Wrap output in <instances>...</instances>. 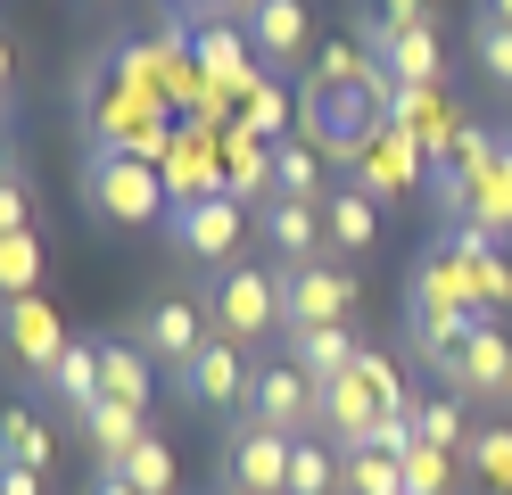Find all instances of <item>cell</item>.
<instances>
[{
    "instance_id": "cell-1",
    "label": "cell",
    "mask_w": 512,
    "mask_h": 495,
    "mask_svg": "<svg viewBox=\"0 0 512 495\" xmlns=\"http://www.w3.org/2000/svg\"><path fill=\"white\" fill-rule=\"evenodd\" d=\"M389 99H397L389 66H380L372 83H323V75H306V83H298V141H314L331 165L356 174L364 149L389 132Z\"/></svg>"
},
{
    "instance_id": "cell-2",
    "label": "cell",
    "mask_w": 512,
    "mask_h": 495,
    "mask_svg": "<svg viewBox=\"0 0 512 495\" xmlns=\"http://www.w3.org/2000/svg\"><path fill=\"white\" fill-rule=\"evenodd\" d=\"M83 198H91V215H100V223H124V231H149V223L174 215L157 165L133 157V149H116V141H100V149L83 157Z\"/></svg>"
},
{
    "instance_id": "cell-3",
    "label": "cell",
    "mask_w": 512,
    "mask_h": 495,
    "mask_svg": "<svg viewBox=\"0 0 512 495\" xmlns=\"http://www.w3.org/2000/svg\"><path fill=\"white\" fill-rule=\"evenodd\" d=\"M207 339H215V314H207L199 289H157L141 306V322H133V347L157 363V372H190Z\"/></svg>"
},
{
    "instance_id": "cell-4",
    "label": "cell",
    "mask_w": 512,
    "mask_h": 495,
    "mask_svg": "<svg viewBox=\"0 0 512 495\" xmlns=\"http://www.w3.org/2000/svg\"><path fill=\"white\" fill-rule=\"evenodd\" d=\"M166 240L174 256L190 264H240V240H248V207H240V190H207V198H174V215H166Z\"/></svg>"
},
{
    "instance_id": "cell-5",
    "label": "cell",
    "mask_w": 512,
    "mask_h": 495,
    "mask_svg": "<svg viewBox=\"0 0 512 495\" xmlns=\"http://www.w3.org/2000/svg\"><path fill=\"white\" fill-rule=\"evenodd\" d=\"M207 314H215V339H265V330H281V273H265V264H223V273L207 281Z\"/></svg>"
},
{
    "instance_id": "cell-6",
    "label": "cell",
    "mask_w": 512,
    "mask_h": 495,
    "mask_svg": "<svg viewBox=\"0 0 512 495\" xmlns=\"http://www.w3.org/2000/svg\"><path fill=\"white\" fill-rule=\"evenodd\" d=\"M256 429H281V438H323V388H314L290 355H273V363H256V380H248V413Z\"/></svg>"
},
{
    "instance_id": "cell-7",
    "label": "cell",
    "mask_w": 512,
    "mask_h": 495,
    "mask_svg": "<svg viewBox=\"0 0 512 495\" xmlns=\"http://www.w3.org/2000/svg\"><path fill=\"white\" fill-rule=\"evenodd\" d=\"M356 314V273L339 264H281V339L290 330H339Z\"/></svg>"
},
{
    "instance_id": "cell-8",
    "label": "cell",
    "mask_w": 512,
    "mask_h": 495,
    "mask_svg": "<svg viewBox=\"0 0 512 495\" xmlns=\"http://www.w3.org/2000/svg\"><path fill=\"white\" fill-rule=\"evenodd\" d=\"M248 380H256V355H248V347H232V339H207V347H199V363H190V372H174L182 405H190V413H215V421L248 413Z\"/></svg>"
},
{
    "instance_id": "cell-9",
    "label": "cell",
    "mask_w": 512,
    "mask_h": 495,
    "mask_svg": "<svg viewBox=\"0 0 512 495\" xmlns=\"http://www.w3.org/2000/svg\"><path fill=\"white\" fill-rule=\"evenodd\" d=\"M240 33H248V50H256L265 75H298L306 42H314V9H306V0H248Z\"/></svg>"
},
{
    "instance_id": "cell-10",
    "label": "cell",
    "mask_w": 512,
    "mask_h": 495,
    "mask_svg": "<svg viewBox=\"0 0 512 495\" xmlns=\"http://www.w3.org/2000/svg\"><path fill=\"white\" fill-rule=\"evenodd\" d=\"M446 396H463V405H512V330L496 314L463 339V363L446 372Z\"/></svg>"
},
{
    "instance_id": "cell-11",
    "label": "cell",
    "mask_w": 512,
    "mask_h": 495,
    "mask_svg": "<svg viewBox=\"0 0 512 495\" xmlns=\"http://www.w3.org/2000/svg\"><path fill=\"white\" fill-rule=\"evenodd\" d=\"M0 347H9V363L25 380H50V363L67 355V322H58L42 297H0Z\"/></svg>"
},
{
    "instance_id": "cell-12",
    "label": "cell",
    "mask_w": 512,
    "mask_h": 495,
    "mask_svg": "<svg viewBox=\"0 0 512 495\" xmlns=\"http://www.w3.org/2000/svg\"><path fill=\"white\" fill-rule=\"evenodd\" d=\"M290 446L298 438L240 421L232 429V454H223V487H232V495H290Z\"/></svg>"
},
{
    "instance_id": "cell-13",
    "label": "cell",
    "mask_w": 512,
    "mask_h": 495,
    "mask_svg": "<svg viewBox=\"0 0 512 495\" xmlns=\"http://www.w3.org/2000/svg\"><path fill=\"white\" fill-rule=\"evenodd\" d=\"M372 58L389 66L397 91H438V66H446L430 25H380V17H372Z\"/></svg>"
},
{
    "instance_id": "cell-14",
    "label": "cell",
    "mask_w": 512,
    "mask_h": 495,
    "mask_svg": "<svg viewBox=\"0 0 512 495\" xmlns=\"http://www.w3.org/2000/svg\"><path fill=\"white\" fill-rule=\"evenodd\" d=\"M256 231H265V248L281 264H323V248H331L323 207H298V198H265V207H256Z\"/></svg>"
},
{
    "instance_id": "cell-15",
    "label": "cell",
    "mask_w": 512,
    "mask_h": 495,
    "mask_svg": "<svg viewBox=\"0 0 512 495\" xmlns=\"http://www.w3.org/2000/svg\"><path fill=\"white\" fill-rule=\"evenodd\" d=\"M50 405H67V421L83 429L91 405H108V380H100V339H67V355L50 363V380H42Z\"/></svg>"
},
{
    "instance_id": "cell-16",
    "label": "cell",
    "mask_w": 512,
    "mask_h": 495,
    "mask_svg": "<svg viewBox=\"0 0 512 495\" xmlns=\"http://www.w3.org/2000/svg\"><path fill=\"white\" fill-rule=\"evenodd\" d=\"M323 149H314V141H298V132H290V141H273L265 149V198H298V207H323V198H331V182H323Z\"/></svg>"
},
{
    "instance_id": "cell-17",
    "label": "cell",
    "mask_w": 512,
    "mask_h": 495,
    "mask_svg": "<svg viewBox=\"0 0 512 495\" xmlns=\"http://www.w3.org/2000/svg\"><path fill=\"white\" fill-rule=\"evenodd\" d=\"M356 174H364V190H372V198H380V190H405V182H430V149H422V141H413V132L389 116V132H380V141L364 149Z\"/></svg>"
},
{
    "instance_id": "cell-18",
    "label": "cell",
    "mask_w": 512,
    "mask_h": 495,
    "mask_svg": "<svg viewBox=\"0 0 512 495\" xmlns=\"http://www.w3.org/2000/svg\"><path fill=\"white\" fill-rule=\"evenodd\" d=\"M290 363L314 380V388H331L339 372H356V355H364V339H356V322H339V330H290Z\"/></svg>"
},
{
    "instance_id": "cell-19",
    "label": "cell",
    "mask_w": 512,
    "mask_h": 495,
    "mask_svg": "<svg viewBox=\"0 0 512 495\" xmlns=\"http://www.w3.org/2000/svg\"><path fill=\"white\" fill-rule=\"evenodd\" d=\"M323 223H331V248H339V256H372V240H380V198H372L364 182H339V190L323 198Z\"/></svg>"
},
{
    "instance_id": "cell-20",
    "label": "cell",
    "mask_w": 512,
    "mask_h": 495,
    "mask_svg": "<svg viewBox=\"0 0 512 495\" xmlns=\"http://www.w3.org/2000/svg\"><path fill=\"white\" fill-rule=\"evenodd\" d=\"M463 471H471L479 495H512V421H504V413H479V421H471Z\"/></svg>"
},
{
    "instance_id": "cell-21",
    "label": "cell",
    "mask_w": 512,
    "mask_h": 495,
    "mask_svg": "<svg viewBox=\"0 0 512 495\" xmlns=\"http://www.w3.org/2000/svg\"><path fill=\"white\" fill-rule=\"evenodd\" d=\"M141 429H149L141 405H116V396L83 413V438H91V454H100V471H124V454L141 446Z\"/></svg>"
},
{
    "instance_id": "cell-22",
    "label": "cell",
    "mask_w": 512,
    "mask_h": 495,
    "mask_svg": "<svg viewBox=\"0 0 512 495\" xmlns=\"http://www.w3.org/2000/svg\"><path fill=\"white\" fill-rule=\"evenodd\" d=\"M0 462H17V471H50V421L34 405H0Z\"/></svg>"
},
{
    "instance_id": "cell-23",
    "label": "cell",
    "mask_w": 512,
    "mask_h": 495,
    "mask_svg": "<svg viewBox=\"0 0 512 495\" xmlns=\"http://www.w3.org/2000/svg\"><path fill=\"white\" fill-rule=\"evenodd\" d=\"M149 372H157V363L133 339H100V380H108L116 405H149Z\"/></svg>"
},
{
    "instance_id": "cell-24",
    "label": "cell",
    "mask_w": 512,
    "mask_h": 495,
    "mask_svg": "<svg viewBox=\"0 0 512 495\" xmlns=\"http://www.w3.org/2000/svg\"><path fill=\"white\" fill-rule=\"evenodd\" d=\"M413 429H422V446L455 454V462H463V446H471V413H463V396H430V405H413Z\"/></svg>"
},
{
    "instance_id": "cell-25",
    "label": "cell",
    "mask_w": 512,
    "mask_h": 495,
    "mask_svg": "<svg viewBox=\"0 0 512 495\" xmlns=\"http://www.w3.org/2000/svg\"><path fill=\"white\" fill-rule=\"evenodd\" d=\"M124 479H133L141 495H174L182 487V462H174V446L157 438V429H141V446L124 454Z\"/></svg>"
},
{
    "instance_id": "cell-26",
    "label": "cell",
    "mask_w": 512,
    "mask_h": 495,
    "mask_svg": "<svg viewBox=\"0 0 512 495\" xmlns=\"http://www.w3.org/2000/svg\"><path fill=\"white\" fill-rule=\"evenodd\" d=\"M290 495H339V446L331 438H298L290 446Z\"/></svg>"
},
{
    "instance_id": "cell-27",
    "label": "cell",
    "mask_w": 512,
    "mask_h": 495,
    "mask_svg": "<svg viewBox=\"0 0 512 495\" xmlns=\"http://www.w3.org/2000/svg\"><path fill=\"white\" fill-rule=\"evenodd\" d=\"M471 487V471L455 454H438V446H413L405 454V495H463Z\"/></svg>"
},
{
    "instance_id": "cell-28",
    "label": "cell",
    "mask_w": 512,
    "mask_h": 495,
    "mask_svg": "<svg viewBox=\"0 0 512 495\" xmlns=\"http://www.w3.org/2000/svg\"><path fill=\"white\" fill-rule=\"evenodd\" d=\"M339 495H405L397 454H339Z\"/></svg>"
},
{
    "instance_id": "cell-29",
    "label": "cell",
    "mask_w": 512,
    "mask_h": 495,
    "mask_svg": "<svg viewBox=\"0 0 512 495\" xmlns=\"http://www.w3.org/2000/svg\"><path fill=\"white\" fill-rule=\"evenodd\" d=\"M471 66H479V75H488L496 91H512V25L471 17Z\"/></svg>"
},
{
    "instance_id": "cell-30",
    "label": "cell",
    "mask_w": 512,
    "mask_h": 495,
    "mask_svg": "<svg viewBox=\"0 0 512 495\" xmlns=\"http://www.w3.org/2000/svg\"><path fill=\"white\" fill-rule=\"evenodd\" d=\"M25 289H34V240L9 231V240H0V297H25Z\"/></svg>"
},
{
    "instance_id": "cell-31",
    "label": "cell",
    "mask_w": 512,
    "mask_h": 495,
    "mask_svg": "<svg viewBox=\"0 0 512 495\" xmlns=\"http://www.w3.org/2000/svg\"><path fill=\"white\" fill-rule=\"evenodd\" d=\"M290 108H298V99H281V91L265 83V91H256V99H248V124H256V132H265V141H273V132H281V124H290Z\"/></svg>"
},
{
    "instance_id": "cell-32",
    "label": "cell",
    "mask_w": 512,
    "mask_h": 495,
    "mask_svg": "<svg viewBox=\"0 0 512 495\" xmlns=\"http://www.w3.org/2000/svg\"><path fill=\"white\" fill-rule=\"evenodd\" d=\"M9 231H25V182L0 174V240H9Z\"/></svg>"
},
{
    "instance_id": "cell-33",
    "label": "cell",
    "mask_w": 512,
    "mask_h": 495,
    "mask_svg": "<svg viewBox=\"0 0 512 495\" xmlns=\"http://www.w3.org/2000/svg\"><path fill=\"white\" fill-rule=\"evenodd\" d=\"M380 25H430V0H380Z\"/></svg>"
},
{
    "instance_id": "cell-34",
    "label": "cell",
    "mask_w": 512,
    "mask_h": 495,
    "mask_svg": "<svg viewBox=\"0 0 512 495\" xmlns=\"http://www.w3.org/2000/svg\"><path fill=\"white\" fill-rule=\"evenodd\" d=\"M0 495H42V471H17V462H0Z\"/></svg>"
},
{
    "instance_id": "cell-35",
    "label": "cell",
    "mask_w": 512,
    "mask_h": 495,
    "mask_svg": "<svg viewBox=\"0 0 512 495\" xmlns=\"http://www.w3.org/2000/svg\"><path fill=\"white\" fill-rule=\"evenodd\" d=\"M83 495H141V487L124 479V471H91V487H83Z\"/></svg>"
},
{
    "instance_id": "cell-36",
    "label": "cell",
    "mask_w": 512,
    "mask_h": 495,
    "mask_svg": "<svg viewBox=\"0 0 512 495\" xmlns=\"http://www.w3.org/2000/svg\"><path fill=\"white\" fill-rule=\"evenodd\" d=\"M479 17H496V25H512V0H479Z\"/></svg>"
},
{
    "instance_id": "cell-37",
    "label": "cell",
    "mask_w": 512,
    "mask_h": 495,
    "mask_svg": "<svg viewBox=\"0 0 512 495\" xmlns=\"http://www.w3.org/2000/svg\"><path fill=\"white\" fill-rule=\"evenodd\" d=\"M9 66H17V58H9V42H0V99H9Z\"/></svg>"
},
{
    "instance_id": "cell-38",
    "label": "cell",
    "mask_w": 512,
    "mask_h": 495,
    "mask_svg": "<svg viewBox=\"0 0 512 495\" xmlns=\"http://www.w3.org/2000/svg\"><path fill=\"white\" fill-rule=\"evenodd\" d=\"M215 17H248V0H215Z\"/></svg>"
},
{
    "instance_id": "cell-39",
    "label": "cell",
    "mask_w": 512,
    "mask_h": 495,
    "mask_svg": "<svg viewBox=\"0 0 512 495\" xmlns=\"http://www.w3.org/2000/svg\"><path fill=\"white\" fill-rule=\"evenodd\" d=\"M0 116H9V99H0Z\"/></svg>"
},
{
    "instance_id": "cell-40",
    "label": "cell",
    "mask_w": 512,
    "mask_h": 495,
    "mask_svg": "<svg viewBox=\"0 0 512 495\" xmlns=\"http://www.w3.org/2000/svg\"><path fill=\"white\" fill-rule=\"evenodd\" d=\"M223 495H232V487H223Z\"/></svg>"
}]
</instances>
